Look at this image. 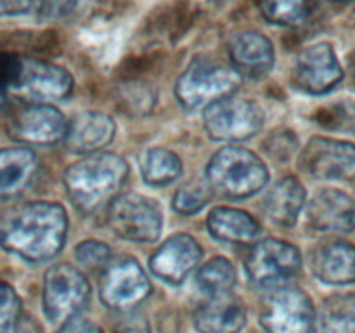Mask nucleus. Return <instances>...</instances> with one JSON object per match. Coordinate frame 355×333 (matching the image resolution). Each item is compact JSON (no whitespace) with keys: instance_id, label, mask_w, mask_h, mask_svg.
Masks as SVG:
<instances>
[{"instance_id":"obj_1","label":"nucleus","mask_w":355,"mask_h":333,"mask_svg":"<svg viewBox=\"0 0 355 333\" xmlns=\"http://www.w3.org/2000/svg\"><path fill=\"white\" fill-rule=\"evenodd\" d=\"M68 232V215L59 203L35 201L14 212L0 228L6 252L28 260L45 262L61 252Z\"/></svg>"},{"instance_id":"obj_2","label":"nucleus","mask_w":355,"mask_h":333,"mask_svg":"<svg viewBox=\"0 0 355 333\" xmlns=\"http://www.w3.org/2000/svg\"><path fill=\"white\" fill-rule=\"evenodd\" d=\"M128 177V165L114 153H92L69 166L64 187L71 203L83 214L107 208L120 196Z\"/></svg>"},{"instance_id":"obj_3","label":"nucleus","mask_w":355,"mask_h":333,"mask_svg":"<svg viewBox=\"0 0 355 333\" xmlns=\"http://www.w3.org/2000/svg\"><path fill=\"white\" fill-rule=\"evenodd\" d=\"M269 180L266 163L253 151L239 146H225L211 156L207 166V182L214 193L229 200H243L262 191Z\"/></svg>"},{"instance_id":"obj_4","label":"nucleus","mask_w":355,"mask_h":333,"mask_svg":"<svg viewBox=\"0 0 355 333\" xmlns=\"http://www.w3.org/2000/svg\"><path fill=\"white\" fill-rule=\"evenodd\" d=\"M241 83V76L229 66L208 58H196L179 76L175 96L186 110H201L232 96Z\"/></svg>"},{"instance_id":"obj_5","label":"nucleus","mask_w":355,"mask_h":333,"mask_svg":"<svg viewBox=\"0 0 355 333\" xmlns=\"http://www.w3.org/2000/svg\"><path fill=\"white\" fill-rule=\"evenodd\" d=\"M90 298V284L76 267L68 264L52 266L45 273L42 304L44 312L52 323L64 325L80 316Z\"/></svg>"},{"instance_id":"obj_6","label":"nucleus","mask_w":355,"mask_h":333,"mask_svg":"<svg viewBox=\"0 0 355 333\" xmlns=\"http://www.w3.org/2000/svg\"><path fill=\"white\" fill-rule=\"evenodd\" d=\"M151 293V283L141 264L132 257L111 259L99 280V297L106 307L132 311Z\"/></svg>"},{"instance_id":"obj_7","label":"nucleus","mask_w":355,"mask_h":333,"mask_svg":"<svg viewBox=\"0 0 355 333\" xmlns=\"http://www.w3.org/2000/svg\"><path fill=\"white\" fill-rule=\"evenodd\" d=\"M302 267V255L291 243L281 239H262L255 243L246 259L248 280L262 290L286 287Z\"/></svg>"},{"instance_id":"obj_8","label":"nucleus","mask_w":355,"mask_h":333,"mask_svg":"<svg viewBox=\"0 0 355 333\" xmlns=\"http://www.w3.org/2000/svg\"><path fill=\"white\" fill-rule=\"evenodd\" d=\"M107 224L116 236L132 243H153L163 228L158 203L142 194H121L107 207Z\"/></svg>"},{"instance_id":"obj_9","label":"nucleus","mask_w":355,"mask_h":333,"mask_svg":"<svg viewBox=\"0 0 355 333\" xmlns=\"http://www.w3.org/2000/svg\"><path fill=\"white\" fill-rule=\"evenodd\" d=\"M203 123L214 141H246L262 128L263 111L253 101L229 96L205 108Z\"/></svg>"},{"instance_id":"obj_10","label":"nucleus","mask_w":355,"mask_h":333,"mask_svg":"<svg viewBox=\"0 0 355 333\" xmlns=\"http://www.w3.org/2000/svg\"><path fill=\"white\" fill-rule=\"evenodd\" d=\"M73 90V78L64 68L47 61L23 58L19 76L9 96L26 104H52L66 99Z\"/></svg>"},{"instance_id":"obj_11","label":"nucleus","mask_w":355,"mask_h":333,"mask_svg":"<svg viewBox=\"0 0 355 333\" xmlns=\"http://www.w3.org/2000/svg\"><path fill=\"white\" fill-rule=\"evenodd\" d=\"M312 318L311 298L295 287L269 290L260 305V323L267 333H309Z\"/></svg>"},{"instance_id":"obj_12","label":"nucleus","mask_w":355,"mask_h":333,"mask_svg":"<svg viewBox=\"0 0 355 333\" xmlns=\"http://www.w3.org/2000/svg\"><path fill=\"white\" fill-rule=\"evenodd\" d=\"M343 78V69L335 49L328 42H318L305 47L297 56L291 80L298 90L311 96L331 92Z\"/></svg>"},{"instance_id":"obj_13","label":"nucleus","mask_w":355,"mask_h":333,"mask_svg":"<svg viewBox=\"0 0 355 333\" xmlns=\"http://www.w3.org/2000/svg\"><path fill=\"white\" fill-rule=\"evenodd\" d=\"M305 173L319 180L355 179V144L328 137H312L300 155Z\"/></svg>"},{"instance_id":"obj_14","label":"nucleus","mask_w":355,"mask_h":333,"mask_svg":"<svg viewBox=\"0 0 355 333\" xmlns=\"http://www.w3.org/2000/svg\"><path fill=\"white\" fill-rule=\"evenodd\" d=\"M64 117L52 104H28L17 111L9 123V134L23 144L52 146L64 141Z\"/></svg>"},{"instance_id":"obj_15","label":"nucleus","mask_w":355,"mask_h":333,"mask_svg":"<svg viewBox=\"0 0 355 333\" xmlns=\"http://www.w3.org/2000/svg\"><path fill=\"white\" fill-rule=\"evenodd\" d=\"M201 260V246L193 236L175 234L166 239L149 259V269L168 284H180Z\"/></svg>"},{"instance_id":"obj_16","label":"nucleus","mask_w":355,"mask_h":333,"mask_svg":"<svg viewBox=\"0 0 355 333\" xmlns=\"http://www.w3.org/2000/svg\"><path fill=\"white\" fill-rule=\"evenodd\" d=\"M309 222L322 232L347 234L355 231V200L343 191L326 187L315 193L307 207Z\"/></svg>"},{"instance_id":"obj_17","label":"nucleus","mask_w":355,"mask_h":333,"mask_svg":"<svg viewBox=\"0 0 355 333\" xmlns=\"http://www.w3.org/2000/svg\"><path fill=\"white\" fill-rule=\"evenodd\" d=\"M231 68L241 78H262L272 69L274 47L259 31H239L229 42Z\"/></svg>"},{"instance_id":"obj_18","label":"nucleus","mask_w":355,"mask_h":333,"mask_svg":"<svg viewBox=\"0 0 355 333\" xmlns=\"http://www.w3.org/2000/svg\"><path fill=\"white\" fill-rule=\"evenodd\" d=\"M116 125L106 113L99 111H85L76 114L66 127L64 144L76 155H92L106 148L114 137Z\"/></svg>"},{"instance_id":"obj_19","label":"nucleus","mask_w":355,"mask_h":333,"mask_svg":"<svg viewBox=\"0 0 355 333\" xmlns=\"http://www.w3.org/2000/svg\"><path fill=\"white\" fill-rule=\"evenodd\" d=\"M312 273L319 281L331 287L355 283V245L345 239H329L314 250Z\"/></svg>"},{"instance_id":"obj_20","label":"nucleus","mask_w":355,"mask_h":333,"mask_svg":"<svg viewBox=\"0 0 355 333\" xmlns=\"http://www.w3.org/2000/svg\"><path fill=\"white\" fill-rule=\"evenodd\" d=\"M245 323V305L231 293L207 298L194 312V326L200 333H238Z\"/></svg>"},{"instance_id":"obj_21","label":"nucleus","mask_w":355,"mask_h":333,"mask_svg":"<svg viewBox=\"0 0 355 333\" xmlns=\"http://www.w3.org/2000/svg\"><path fill=\"white\" fill-rule=\"evenodd\" d=\"M38 158L30 148L0 149V200H12L33 184Z\"/></svg>"},{"instance_id":"obj_22","label":"nucleus","mask_w":355,"mask_h":333,"mask_svg":"<svg viewBox=\"0 0 355 333\" xmlns=\"http://www.w3.org/2000/svg\"><path fill=\"white\" fill-rule=\"evenodd\" d=\"M207 228L215 239L236 245H250L260 236V225L243 210L218 207L208 214Z\"/></svg>"},{"instance_id":"obj_23","label":"nucleus","mask_w":355,"mask_h":333,"mask_svg":"<svg viewBox=\"0 0 355 333\" xmlns=\"http://www.w3.org/2000/svg\"><path fill=\"white\" fill-rule=\"evenodd\" d=\"M304 205L305 187L295 177H284L267 193L263 207L270 222L281 228H290L297 222Z\"/></svg>"},{"instance_id":"obj_24","label":"nucleus","mask_w":355,"mask_h":333,"mask_svg":"<svg viewBox=\"0 0 355 333\" xmlns=\"http://www.w3.org/2000/svg\"><path fill=\"white\" fill-rule=\"evenodd\" d=\"M309 333H355V295L326 298L319 309H314Z\"/></svg>"},{"instance_id":"obj_25","label":"nucleus","mask_w":355,"mask_h":333,"mask_svg":"<svg viewBox=\"0 0 355 333\" xmlns=\"http://www.w3.org/2000/svg\"><path fill=\"white\" fill-rule=\"evenodd\" d=\"M141 173L149 186H166L182 176V162L168 149L153 148L141 156Z\"/></svg>"},{"instance_id":"obj_26","label":"nucleus","mask_w":355,"mask_h":333,"mask_svg":"<svg viewBox=\"0 0 355 333\" xmlns=\"http://www.w3.org/2000/svg\"><path fill=\"white\" fill-rule=\"evenodd\" d=\"M78 0H0V17L37 16L42 19L64 17Z\"/></svg>"},{"instance_id":"obj_27","label":"nucleus","mask_w":355,"mask_h":333,"mask_svg":"<svg viewBox=\"0 0 355 333\" xmlns=\"http://www.w3.org/2000/svg\"><path fill=\"white\" fill-rule=\"evenodd\" d=\"M236 284V271L224 257L208 260L196 274V287L207 298L231 293Z\"/></svg>"},{"instance_id":"obj_28","label":"nucleus","mask_w":355,"mask_h":333,"mask_svg":"<svg viewBox=\"0 0 355 333\" xmlns=\"http://www.w3.org/2000/svg\"><path fill=\"white\" fill-rule=\"evenodd\" d=\"M315 0H260L262 16L277 26H297L311 17Z\"/></svg>"},{"instance_id":"obj_29","label":"nucleus","mask_w":355,"mask_h":333,"mask_svg":"<svg viewBox=\"0 0 355 333\" xmlns=\"http://www.w3.org/2000/svg\"><path fill=\"white\" fill-rule=\"evenodd\" d=\"M211 187L207 180H189L177 189L173 196V210L182 215H193L203 210L211 200Z\"/></svg>"},{"instance_id":"obj_30","label":"nucleus","mask_w":355,"mask_h":333,"mask_svg":"<svg viewBox=\"0 0 355 333\" xmlns=\"http://www.w3.org/2000/svg\"><path fill=\"white\" fill-rule=\"evenodd\" d=\"M21 319V300L12 287L0 281V333H16Z\"/></svg>"},{"instance_id":"obj_31","label":"nucleus","mask_w":355,"mask_h":333,"mask_svg":"<svg viewBox=\"0 0 355 333\" xmlns=\"http://www.w3.org/2000/svg\"><path fill=\"white\" fill-rule=\"evenodd\" d=\"M75 257L78 264L87 269H104L111 260V248L103 241L96 239H87L80 243L75 250Z\"/></svg>"},{"instance_id":"obj_32","label":"nucleus","mask_w":355,"mask_h":333,"mask_svg":"<svg viewBox=\"0 0 355 333\" xmlns=\"http://www.w3.org/2000/svg\"><path fill=\"white\" fill-rule=\"evenodd\" d=\"M21 65H23V58L17 54H10V52H0V90L7 94L9 97L10 87L16 83L17 76H19Z\"/></svg>"},{"instance_id":"obj_33","label":"nucleus","mask_w":355,"mask_h":333,"mask_svg":"<svg viewBox=\"0 0 355 333\" xmlns=\"http://www.w3.org/2000/svg\"><path fill=\"white\" fill-rule=\"evenodd\" d=\"M114 333H149V323L139 311L132 309V311L120 312L118 319L114 321L113 326Z\"/></svg>"},{"instance_id":"obj_34","label":"nucleus","mask_w":355,"mask_h":333,"mask_svg":"<svg viewBox=\"0 0 355 333\" xmlns=\"http://www.w3.org/2000/svg\"><path fill=\"white\" fill-rule=\"evenodd\" d=\"M59 333H103V332H101V330L97 328L94 323L87 321V319L76 316V318L66 321L64 325H62L61 332Z\"/></svg>"},{"instance_id":"obj_35","label":"nucleus","mask_w":355,"mask_h":333,"mask_svg":"<svg viewBox=\"0 0 355 333\" xmlns=\"http://www.w3.org/2000/svg\"><path fill=\"white\" fill-rule=\"evenodd\" d=\"M6 101H7V94L0 90V108H2L3 104H6Z\"/></svg>"},{"instance_id":"obj_36","label":"nucleus","mask_w":355,"mask_h":333,"mask_svg":"<svg viewBox=\"0 0 355 333\" xmlns=\"http://www.w3.org/2000/svg\"><path fill=\"white\" fill-rule=\"evenodd\" d=\"M335 2H336V0H335Z\"/></svg>"}]
</instances>
